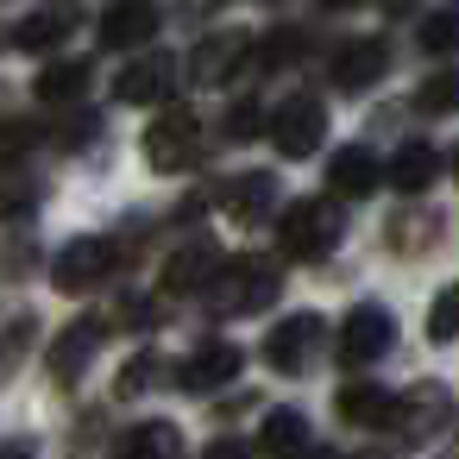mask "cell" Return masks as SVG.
<instances>
[{
  "instance_id": "6da1fadb",
  "label": "cell",
  "mask_w": 459,
  "mask_h": 459,
  "mask_svg": "<svg viewBox=\"0 0 459 459\" xmlns=\"http://www.w3.org/2000/svg\"><path fill=\"white\" fill-rule=\"evenodd\" d=\"M202 145H208V133H202V114H189V108H164L145 126V164L152 170H195Z\"/></svg>"
},
{
  "instance_id": "7a4b0ae2",
  "label": "cell",
  "mask_w": 459,
  "mask_h": 459,
  "mask_svg": "<svg viewBox=\"0 0 459 459\" xmlns=\"http://www.w3.org/2000/svg\"><path fill=\"white\" fill-rule=\"evenodd\" d=\"M340 233H346V221H340V208L333 202H290L283 208V221H277V239H283V252L290 258H327L333 246H340Z\"/></svg>"
},
{
  "instance_id": "3957f363",
  "label": "cell",
  "mask_w": 459,
  "mask_h": 459,
  "mask_svg": "<svg viewBox=\"0 0 459 459\" xmlns=\"http://www.w3.org/2000/svg\"><path fill=\"white\" fill-rule=\"evenodd\" d=\"M283 290V277H277V264H264V258H221V271H214V283H208V296H214V308H227V315H258L271 296Z\"/></svg>"
},
{
  "instance_id": "277c9868",
  "label": "cell",
  "mask_w": 459,
  "mask_h": 459,
  "mask_svg": "<svg viewBox=\"0 0 459 459\" xmlns=\"http://www.w3.org/2000/svg\"><path fill=\"white\" fill-rule=\"evenodd\" d=\"M108 271H120V246L114 239H70L57 252V264H51V283L64 296H89Z\"/></svg>"
},
{
  "instance_id": "5b68a950",
  "label": "cell",
  "mask_w": 459,
  "mask_h": 459,
  "mask_svg": "<svg viewBox=\"0 0 459 459\" xmlns=\"http://www.w3.org/2000/svg\"><path fill=\"white\" fill-rule=\"evenodd\" d=\"M321 340H327L321 315H290V321H277V327L264 333V365L283 371V377H302V371L315 365Z\"/></svg>"
},
{
  "instance_id": "8992f818",
  "label": "cell",
  "mask_w": 459,
  "mask_h": 459,
  "mask_svg": "<svg viewBox=\"0 0 459 459\" xmlns=\"http://www.w3.org/2000/svg\"><path fill=\"white\" fill-rule=\"evenodd\" d=\"M390 340H396L390 308H384V302H359V308L346 315V327H340V359H346L352 371H365V365H377V359L390 352Z\"/></svg>"
},
{
  "instance_id": "52a82bcc",
  "label": "cell",
  "mask_w": 459,
  "mask_h": 459,
  "mask_svg": "<svg viewBox=\"0 0 459 459\" xmlns=\"http://www.w3.org/2000/svg\"><path fill=\"white\" fill-rule=\"evenodd\" d=\"M321 139H327V108H321L315 95H290V101L271 114V145H277L283 158H308Z\"/></svg>"
},
{
  "instance_id": "ba28073f",
  "label": "cell",
  "mask_w": 459,
  "mask_h": 459,
  "mask_svg": "<svg viewBox=\"0 0 459 459\" xmlns=\"http://www.w3.org/2000/svg\"><path fill=\"white\" fill-rule=\"evenodd\" d=\"M101 340H108V315H82V321H70V327L57 333V346H51V371H57V384H76V377L89 371V359L101 352Z\"/></svg>"
},
{
  "instance_id": "9c48e42d",
  "label": "cell",
  "mask_w": 459,
  "mask_h": 459,
  "mask_svg": "<svg viewBox=\"0 0 459 459\" xmlns=\"http://www.w3.org/2000/svg\"><path fill=\"white\" fill-rule=\"evenodd\" d=\"M152 32H158L152 0H114V7L101 13V45L108 51H139V45H152Z\"/></svg>"
},
{
  "instance_id": "30bf717a",
  "label": "cell",
  "mask_w": 459,
  "mask_h": 459,
  "mask_svg": "<svg viewBox=\"0 0 459 459\" xmlns=\"http://www.w3.org/2000/svg\"><path fill=\"white\" fill-rule=\"evenodd\" d=\"M221 246L214 239H195V246H183L170 264H164V296H195V290H208L214 283V271H221Z\"/></svg>"
},
{
  "instance_id": "8fae6325",
  "label": "cell",
  "mask_w": 459,
  "mask_h": 459,
  "mask_svg": "<svg viewBox=\"0 0 459 459\" xmlns=\"http://www.w3.org/2000/svg\"><path fill=\"white\" fill-rule=\"evenodd\" d=\"M246 57H252V39H246V32H214V39H202V45L189 51V76H195V82H227Z\"/></svg>"
},
{
  "instance_id": "7c38bea8",
  "label": "cell",
  "mask_w": 459,
  "mask_h": 459,
  "mask_svg": "<svg viewBox=\"0 0 459 459\" xmlns=\"http://www.w3.org/2000/svg\"><path fill=\"white\" fill-rule=\"evenodd\" d=\"M170 89H177V64H170V57H139L133 70H120V76H114V101H126V108L164 101Z\"/></svg>"
},
{
  "instance_id": "4fadbf2b",
  "label": "cell",
  "mask_w": 459,
  "mask_h": 459,
  "mask_svg": "<svg viewBox=\"0 0 459 459\" xmlns=\"http://www.w3.org/2000/svg\"><path fill=\"white\" fill-rule=\"evenodd\" d=\"M390 70V45L384 39H352V45H340V57H333V82L340 89H371L377 76Z\"/></svg>"
},
{
  "instance_id": "5bb4252c",
  "label": "cell",
  "mask_w": 459,
  "mask_h": 459,
  "mask_svg": "<svg viewBox=\"0 0 459 459\" xmlns=\"http://www.w3.org/2000/svg\"><path fill=\"white\" fill-rule=\"evenodd\" d=\"M327 183H333V195H371L384 183V164L365 145H340L333 164H327Z\"/></svg>"
},
{
  "instance_id": "9a60e30c",
  "label": "cell",
  "mask_w": 459,
  "mask_h": 459,
  "mask_svg": "<svg viewBox=\"0 0 459 459\" xmlns=\"http://www.w3.org/2000/svg\"><path fill=\"white\" fill-rule=\"evenodd\" d=\"M114 459H183V428L177 421H139L120 434Z\"/></svg>"
},
{
  "instance_id": "2e32d148",
  "label": "cell",
  "mask_w": 459,
  "mask_h": 459,
  "mask_svg": "<svg viewBox=\"0 0 459 459\" xmlns=\"http://www.w3.org/2000/svg\"><path fill=\"white\" fill-rule=\"evenodd\" d=\"M233 371H239V346H227V340H214V346H202L189 365H183V390H195V396H208V390H221V384H233Z\"/></svg>"
},
{
  "instance_id": "e0dca14e",
  "label": "cell",
  "mask_w": 459,
  "mask_h": 459,
  "mask_svg": "<svg viewBox=\"0 0 459 459\" xmlns=\"http://www.w3.org/2000/svg\"><path fill=\"white\" fill-rule=\"evenodd\" d=\"M340 415L352 428H396V396L384 384H346L340 390Z\"/></svg>"
},
{
  "instance_id": "ac0fdd59",
  "label": "cell",
  "mask_w": 459,
  "mask_h": 459,
  "mask_svg": "<svg viewBox=\"0 0 459 459\" xmlns=\"http://www.w3.org/2000/svg\"><path fill=\"white\" fill-rule=\"evenodd\" d=\"M258 453H264V459H302V453H308V421H302V409H271L264 428H258Z\"/></svg>"
},
{
  "instance_id": "d6986e66",
  "label": "cell",
  "mask_w": 459,
  "mask_h": 459,
  "mask_svg": "<svg viewBox=\"0 0 459 459\" xmlns=\"http://www.w3.org/2000/svg\"><path fill=\"white\" fill-rule=\"evenodd\" d=\"M221 202H227V214H233L239 227H258V221H264V208L277 202V183H271L264 170H252V177H233V183L221 189Z\"/></svg>"
},
{
  "instance_id": "ffe728a7",
  "label": "cell",
  "mask_w": 459,
  "mask_h": 459,
  "mask_svg": "<svg viewBox=\"0 0 459 459\" xmlns=\"http://www.w3.org/2000/svg\"><path fill=\"white\" fill-rule=\"evenodd\" d=\"M396 421L421 440V434H440V421H446V390L440 384H421L415 396H396Z\"/></svg>"
},
{
  "instance_id": "44dd1931",
  "label": "cell",
  "mask_w": 459,
  "mask_h": 459,
  "mask_svg": "<svg viewBox=\"0 0 459 459\" xmlns=\"http://www.w3.org/2000/svg\"><path fill=\"white\" fill-rule=\"evenodd\" d=\"M403 195H415V189H428L434 177H440V152L434 145H403L396 158H390V170H384Z\"/></svg>"
},
{
  "instance_id": "7402d4cb",
  "label": "cell",
  "mask_w": 459,
  "mask_h": 459,
  "mask_svg": "<svg viewBox=\"0 0 459 459\" xmlns=\"http://www.w3.org/2000/svg\"><path fill=\"white\" fill-rule=\"evenodd\" d=\"M70 13H32V20H20L13 26V51H51V45H64L70 39Z\"/></svg>"
},
{
  "instance_id": "603a6c76",
  "label": "cell",
  "mask_w": 459,
  "mask_h": 459,
  "mask_svg": "<svg viewBox=\"0 0 459 459\" xmlns=\"http://www.w3.org/2000/svg\"><path fill=\"white\" fill-rule=\"evenodd\" d=\"M82 89H89V64H82V57H70V64H51V70L39 76V101H51V108L76 101Z\"/></svg>"
},
{
  "instance_id": "cb8c5ba5",
  "label": "cell",
  "mask_w": 459,
  "mask_h": 459,
  "mask_svg": "<svg viewBox=\"0 0 459 459\" xmlns=\"http://www.w3.org/2000/svg\"><path fill=\"white\" fill-rule=\"evenodd\" d=\"M302 45H308V39H302L296 26H277V32H271V39H264L252 57H258V70H290V64L302 57Z\"/></svg>"
},
{
  "instance_id": "d4e9b609",
  "label": "cell",
  "mask_w": 459,
  "mask_h": 459,
  "mask_svg": "<svg viewBox=\"0 0 459 459\" xmlns=\"http://www.w3.org/2000/svg\"><path fill=\"white\" fill-rule=\"evenodd\" d=\"M415 39H421V51H428V57H446V51H453V39H459V20L440 7V13H428V20H421V32H415Z\"/></svg>"
},
{
  "instance_id": "484cf974",
  "label": "cell",
  "mask_w": 459,
  "mask_h": 459,
  "mask_svg": "<svg viewBox=\"0 0 459 459\" xmlns=\"http://www.w3.org/2000/svg\"><path fill=\"white\" fill-rule=\"evenodd\" d=\"M45 133L32 126V120H0V164H13V158H26L32 145H39Z\"/></svg>"
},
{
  "instance_id": "4316f807",
  "label": "cell",
  "mask_w": 459,
  "mask_h": 459,
  "mask_svg": "<svg viewBox=\"0 0 459 459\" xmlns=\"http://www.w3.org/2000/svg\"><path fill=\"white\" fill-rule=\"evenodd\" d=\"M415 108H421V114H446V108H453V76H446V70H440V76H428V82H421V95H415Z\"/></svg>"
},
{
  "instance_id": "83f0119b",
  "label": "cell",
  "mask_w": 459,
  "mask_h": 459,
  "mask_svg": "<svg viewBox=\"0 0 459 459\" xmlns=\"http://www.w3.org/2000/svg\"><path fill=\"white\" fill-rule=\"evenodd\" d=\"M152 384H158V359H152V352H139V359L126 365V377H120L114 390H120V396H139V390H152Z\"/></svg>"
},
{
  "instance_id": "f1b7e54d",
  "label": "cell",
  "mask_w": 459,
  "mask_h": 459,
  "mask_svg": "<svg viewBox=\"0 0 459 459\" xmlns=\"http://www.w3.org/2000/svg\"><path fill=\"white\" fill-rule=\"evenodd\" d=\"M428 333H434L440 346L453 340V290H440V296H434V315H428Z\"/></svg>"
},
{
  "instance_id": "f546056e",
  "label": "cell",
  "mask_w": 459,
  "mask_h": 459,
  "mask_svg": "<svg viewBox=\"0 0 459 459\" xmlns=\"http://www.w3.org/2000/svg\"><path fill=\"white\" fill-rule=\"evenodd\" d=\"M258 120H264V114H258L252 101H239V108L227 114V133H233V139H252V133H258Z\"/></svg>"
},
{
  "instance_id": "4dcf8cb0",
  "label": "cell",
  "mask_w": 459,
  "mask_h": 459,
  "mask_svg": "<svg viewBox=\"0 0 459 459\" xmlns=\"http://www.w3.org/2000/svg\"><path fill=\"white\" fill-rule=\"evenodd\" d=\"M202 459H246V446H239V440H214Z\"/></svg>"
},
{
  "instance_id": "1f68e13d",
  "label": "cell",
  "mask_w": 459,
  "mask_h": 459,
  "mask_svg": "<svg viewBox=\"0 0 459 459\" xmlns=\"http://www.w3.org/2000/svg\"><path fill=\"white\" fill-rule=\"evenodd\" d=\"M0 459H32V453H26L20 440H7V446H0Z\"/></svg>"
},
{
  "instance_id": "d6a6232c",
  "label": "cell",
  "mask_w": 459,
  "mask_h": 459,
  "mask_svg": "<svg viewBox=\"0 0 459 459\" xmlns=\"http://www.w3.org/2000/svg\"><path fill=\"white\" fill-rule=\"evenodd\" d=\"M321 7H359V0H321Z\"/></svg>"
},
{
  "instance_id": "836d02e7",
  "label": "cell",
  "mask_w": 459,
  "mask_h": 459,
  "mask_svg": "<svg viewBox=\"0 0 459 459\" xmlns=\"http://www.w3.org/2000/svg\"><path fill=\"white\" fill-rule=\"evenodd\" d=\"M384 7H390V13H403V7H409V0H384Z\"/></svg>"
},
{
  "instance_id": "e575fe53",
  "label": "cell",
  "mask_w": 459,
  "mask_h": 459,
  "mask_svg": "<svg viewBox=\"0 0 459 459\" xmlns=\"http://www.w3.org/2000/svg\"><path fill=\"white\" fill-rule=\"evenodd\" d=\"M315 459H340V453H315Z\"/></svg>"
}]
</instances>
